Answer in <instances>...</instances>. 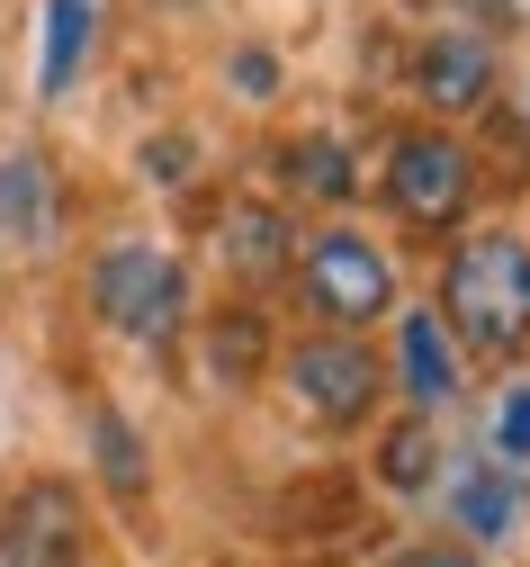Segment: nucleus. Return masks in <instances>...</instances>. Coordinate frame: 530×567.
I'll return each mask as SVG.
<instances>
[{
  "label": "nucleus",
  "mask_w": 530,
  "mask_h": 567,
  "mask_svg": "<svg viewBox=\"0 0 530 567\" xmlns=\"http://www.w3.org/2000/svg\"><path fill=\"white\" fill-rule=\"evenodd\" d=\"M297 289H306V307H315L324 324H368V316H387L396 279H387V261H377L360 235H315Z\"/></svg>",
  "instance_id": "nucleus-3"
},
{
  "label": "nucleus",
  "mask_w": 530,
  "mask_h": 567,
  "mask_svg": "<svg viewBox=\"0 0 530 567\" xmlns=\"http://www.w3.org/2000/svg\"><path fill=\"white\" fill-rule=\"evenodd\" d=\"M288 388L306 396L324 423H360V414L377 405V361H368V342L324 333V342H297V351H288Z\"/></svg>",
  "instance_id": "nucleus-6"
},
{
  "label": "nucleus",
  "mask_w": 530,
  "mask_h": 567,
  "mask_svg": "<svg viewBox=\"0 0 530 567\" xmlns=\"http://www.w3.org/2000/svg\"><path fill=\"white\" fill-rule=\"evenodd\" d=\"M495 451H503V460H530V388H512V396L495 405Z\"/></svg>",
  "instance_id": "nucleus-16"
},
{
  "label": "nucleus",
  "mask_w": 530,
  "mask_h": 567,
  "mask_svg": "<svg viewBox=\"0 0 530 567\" xmlns=\"http://www.w3.org/2000/svg\"><path fill=\"white\" fill-rule=\"evenodd\" d=\"M252 361H261V324H252V316H225V324L207 333V370H216V379H252Z\"/></svg>",
  "instance_id": "nucleus-14"
},
{
  "label": "nucleus",
  "mask_w": 530,
  "mask_h": 567,
  "mask_svg": "<svg viewBox=\"0 0 530 567\" xmlns=\"http://www.w3.org/2000/svg\"><path fill=\"white\" fill-rule=\"evenodd\" d=\"M387 567H477L468 549H440V540H423V549H405V558H387Z\"/></svg>",
  "instance_id": "nucleus-18"
},
{
  "label": "nucleus",
  "mask_w": 530,
  "mask_h": 567,
  "mask_svg": "<svg viewBox=\"0 0 530 567\" xmlns=\"http://www.w3.org/2000/svg\"><path fill=\"white\" fill-rule=\"evenodd\" d=\"M414 91H423L432 109H449V117H459V109H486V91H495V45H486V37H459V28L432 37V45L414 54Z\"/></svg>",
  "instance_id": "nucleus-7"
},
{
  "label": "nucleus",
  "mask_w": 530,
  "mask_h": 567,
  "mask_svg": "<svg viewBox=\"0 0 530 567\" xmlns=\"http://www.w3.org/2000/svg\"><path fill=\"white\" fill-rule=\"evenodd\" d=\"M449 324H459L477 351H512L530 333V244L521 235H477L449 261Z\"/></svg>",
  "instance_id": "nucleus-1"
},
{
  "label": "nucleus",
  "mask_w": 530,
  "mask_h": 567,
  "mask_svg": "<svg viewBox=\"0 0 530 567\" xmlns=\"http://www.w3.org/2000/svg\"><path fill=\"white\" fill-rule=\"evenodd\" d=\"M512 514H521V495H512L495 468H468V477H459V523H468L477 540H503Z\"/></svg>",
  "instance_id": "nucleus-11"
},
{
  "label": "nucleus",
  "mask_w": 530,
  "mask_h": 567,
  "mask_svg": "<svg viewBox=\"0 0 530 567\" xmlns=\"http://www.w3.org/2000/svg\"><path fill=\"white\" fill-rule=\"evenodd\" d=\"M235 82H243V100H270V91H279V63H270V54H243Z\"/></svg>",
  "instance_id": "nucleus-17"
},
{
  "label": "nucleus",
  "mask_w": 530,
  "mask_h": 567,
  "mask_svg": "<svg viewBox=\"0 0 530 567\" xmlns=\"http://www.w3.org/2000/svg\"><path fill=\"white\" fill-rule=\"evenodd\" d=\"M377 468H387V486H423L432 477V433H423V423H396L387 451H377Z\"/></svg>",
  "instance_id": "nucleus-15"
},
{
  "label": "nucleus",
  "mask_w": 530,
  "mask_h": 567,
  "mask_svg": "<svg viewBox=\"0 0 530 567\" xmlns=\"http://www.w3.org/2000/svg\"><path fill=\"white\" fill-rule=\"evenodd\" d=\"M91 19H100V0H45V100L72 91V73H82V54H91Z\"/></svg>",
  "instance_id": "nucleus-9"
},
{
  "label": "nucleus",
  "mask_w": 530,
  "mask_h": 567,
  "mask_svg": "<svg viewBox=\"0 0 530 567\" xmlns=\"http://www.w3.org/2000/svg\"><path fill=\"white\" fill-rule=\"evenodd\" d=\"M396 370H405V388H414L423 405L459 388V351H449L440 316H405V342H396Z\"/></svg>",
  "instance_id": "nucleus-8"
},
{
  "label": "nucleus",
  "mask_w": 530,
  "mask_h": 567,
  "mask_svg": "<svg viewBox=\"0 0 530 567\" xmlns=\"http://www.w3.org/2000/svg\"><path fill=\"white\" fill-rule=\"evenodd\" d=\"M91 307H100V324H117V333H135V342H163V333L180 324V307H189V279H180V261L154 252V244H117V252L91 270Z\"/></svg>",
  "instance_id": "nucleus-2"
},
{
  "label": "nucleus",
  "mask_w": 530,
  "mask_h": 567,
  "mask_svg": "<svg viewBox=\"0 0 530 567\" xmlns=\"http://www.w3.org/2000/svg\"><path fill=\"white\" fill-rule=\"evenodd\" d=\"M477 172H468V145L459 135H405V145L387 154V198L405 226H449L468 207Z\"/></svg>",
  "instance_id": "nucleus-4"
},
{
  "label": "nucleus",
  "mask_w": 530,
  "mask_h": 567,
  "mask_svg": "<svg viewBox=\"0 0 530 567\" xmlns=\"http://www.w3.org/2000/svg\"><path fill=\"white\" fill-rule=\"evenodd\" d=\"M279 181L306 189V198H342L351 163H342V145H279Z\"/></svg>",
  "instance_id": "nucleus-12"
},
{
  "label": "nucleus",
  "mask_w": 530,
  "mask_h": 567,
  "mask_svg": "<svg viewBox=\"0 0 530 567\" xmlns=\"http://www.w3.org/2000/svg\"><path fill=\"white\" fill-rule=\"evenodd\" d=\"M91 442H100V477H108L126 505H135V495H144V451H135V433H126V423L100 405V414H91Z\"/></svg>",
  "instance_id": "nucleus-13"
},
{
  "label": "nucleus",
  "mask_w": 530,
  "mask_h": 567,
  "mask_svg": "<svg viewBox=\"0 0 530 567\" xmlns=\"http://www.w3.org/2000/svg\"><path fill=\"white\" fill-rule=\"evenodd\" d=\"M216 252L235 270H279L288 261V226L270 217V207H225L216 217Z\"/></svg>",
  "instance_id": "nucleus-10"
},
{
  "label": "nucleus",
  "mask_w": 530,
  "mask_h": 567,
  "mask_svg": "<svg viewBox=\"0 0 530 567\" xmlns=\"http://www.w3.org/2000/svg\"><path fill=\"white\" fill-rule=\"evenodd\" d=\"M0 558L10 567H82V495L63 477H37L10 514H0Z\"/></svg>",
  "instance_id": "nucleus-5"
}]
</instances>
